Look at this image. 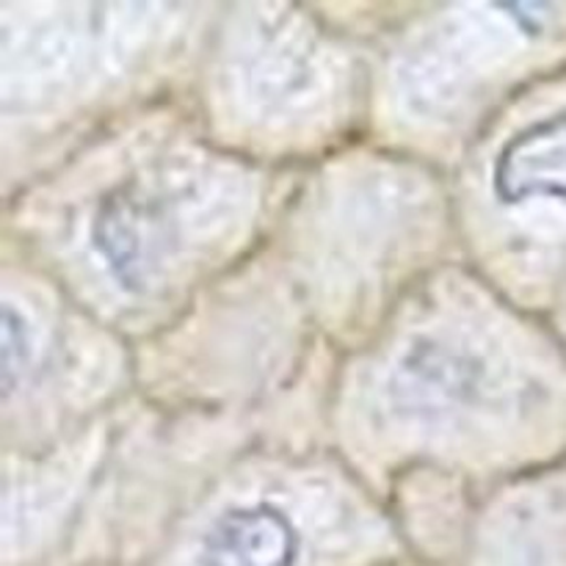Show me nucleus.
<instances>
[{"mask_svg":"<svg viewBox=\"0 0 566 566\" xmlns=\"http://www.w3.org/2000/svg\"><path fill=\"white\" fill-rule=\"evenodd\" d=\"M492 191L509 208L539 199L566 205V114L512 133L492 164Z\"/></svg>","mask_w":566,"mask_h":566,"instance_id":"f257e3e1","label":"nucleus"},{"mask_svg":"<svg viewBox=\"0 0 566 566\" xmlns=\"http://www.w3.org/2000/svg\"><path fill=\"white\" fill-rule=\"evenodd\" d=\"M298 531L274 503L230 506L199 542V566H293Z\"/></svg>","mask_w":566,"mask_h":566,"instance_id":"f03ea898","label":"nucleus"}]
</instances>
